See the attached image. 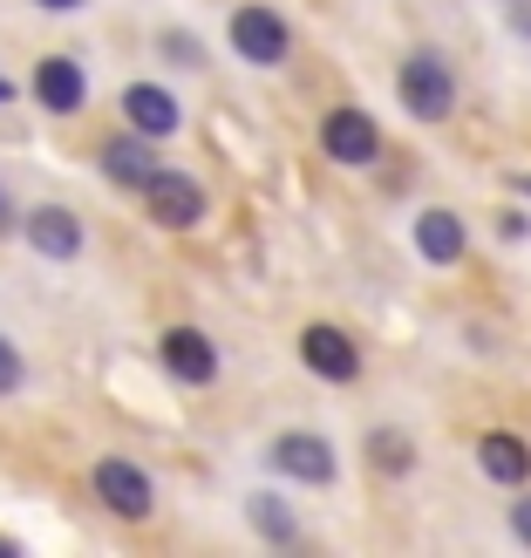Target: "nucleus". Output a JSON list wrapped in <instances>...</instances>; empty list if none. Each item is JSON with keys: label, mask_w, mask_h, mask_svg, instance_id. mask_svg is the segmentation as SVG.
Listing matches in <instances>:
<instances>
[{"label": "nucleus", "mask_w": 531, "mask_h": 558, "mask_svg": "<svg viewBox=\"0 0 531 558\" xmlns=\"http://www.w3.org/2000/svg\"><path fill=\"white\" fill-rule=\"evenodd\" d=\"M396 96H402V109H409L415 123H443V117H450V102H457V75H450L443 54L415 48L409 62H402V75H396Z\"/></svg>", "instance_id": "nucleus-1"}, {"label": "nucleus", "mask_w": 531, "mask_h": 558, "mask_svg": "<svg viewBox=\"0 0 531 558\" xmlns=\"http://www.w3.org/2000/svg\"><path fill=\"white\" fill-rule=\"evenodd\" d=\"M232 48L253 69H279L293 54V27H287L279 8H266V0H239V8H232Z\"/></svg>", "instance_id": "nucleus-2"}, {"label": "nucleus", "mask_w": 531, "mask_h": 558, "mask_svg": "<svg viewBox=\"0 0 531 558\" xmlns=\"http://www.w3.org/2000/svg\"><path fill=\"white\" fill-rule=\"evenodd\" d=\"M96 497H102V511H117L123 524H144L157 511V484H150V470H136L130 457H102L96 463Z\"/></svg>", "instance_id": "nucleus-3"}, {"label": "nucleus", "mask_w": 531, "mask_h": 558, "mask_svg": "<svg viewBox=\"0 0 531 558\" xmlns=\"http://www.w3.org/2000/svg\"><path fill=\"white\" fill-rule=\"evenodd\" d=\"M144 205H150V218L164 232H191L205 218V184L191 178V171H150V184H144Z\"/></svg>", "instance_id": "nucleus-4"}, {"label": "nucleus", "mask_w": 531, "mask_h": 558, "mask_svg": "<svg viewBox=\"0 0 531 558\" xmlns=\"http://www.w3.org/2000/svg\"><path fill=\"white\" fill-rule=\"evenodd\" d=\"M321 150L334 163H348V171H361V163L382 157V130H375L369 109H327L321 117Z\"/></svg>", "instance_id": "nucleus-5"}, {"label": "nucleus", "mask_w": 531, "mask_h": 558, "mask_svg": "<svg viewBox=\"0 0 531 558\" xmlns=\"http://www.w3.org/2000/svg\"><path fill=\"white\" fill-rule=\"evenodd\" d=\"M266 463L279 470V477H293V484H334V470H341V463H334V450H327V436H314V429H287V436H279L273 442V450H266Z\"/></svg>", "instance_id": "nucleus-6"}, {"label": "nucleus", "mask_w": 531, "mask_h": 558, "mask_svg": "<svg viewBox=\"0 0 531 558\" xmlns=\"http://www.w3.org/2000/svg\"><path fill=\"white\" fill-rule=\"evenodd\" d=\"M27 245H35V253L41 259H82V239H89V232H82V218L69 211V205H35V211H21V226H14Z\"/></svg>", "instance_id": "nucleus-7"}, {"label": "nucleus", "mask_w": 531, "mask_h": 558, "mask_svg": "<svg viewBox=\"0 0 531 558\" xmlns=\"http://www.w3.org/2000/svg\"><path fill=\"white\" fill-rule=\"evenodd\" d=\"M123 123L136 136H150V144H164V136L184 130V109H178V96L164 89V82H130L123 89Z\"/></svg>", "instance_id": "nucleus-8"}, {"label": "nucleus", "mask_w": 531, "mask_h": 558, "mask_svg": "<svg viewBox=\"0 0 531 558\" xmlns=\"http://www.w3.org/2000/svg\"><path fill=\"white\" fill-rule=\"evenodd\" d=\"M35 102L48 117H75V109L89 102V75H82L75 54H41L35 62Z\"/></svg>", "instance_id": "nucleus-9"}, {"label": "nucleus", "mask_w": 531, "mask_h": 558, "mask_svg": "<svg viewBox=\"0 0 531 558\" xmlns=\"http://www.w3.org/2000/svg\"><path fill=\"white\" fill-rule=\"evenodd\" d=\"M300 361H306L321 381H354V375H361V348L348 341L341 327H327V320L300 327Z\"/></svg>", "instance_id": "nucleus-10"}, {"label": "nucleus", "mask_w": 531, "mask_h": 558, "mask_svg": "<svg viewBox=\"0 0 531 558\" xmlns=\"http://www.w3.org/2000/svg\"><path fill=\"white\" fill-rule=\"evenodd\" d=\"M157 354H164V368H171L184 388H205L218 375V348H212V333H198V327H164Z\"/></svg>", "instance_id": "nucleus-11"}, {"label": "nucleus", "mask_w": 531, "mask_h": 558, "mask_svg": "<svg viewBox=\"0 0 531 558\" xmlns=\"http://www.w3.org/2000/svg\"><path fill=\"white\" fill-rule=\"evenodd\" d=\"M150 171H157V150H150V136L123 130V136H109V144H102V178H109V184H123V191H144V184H150Z\"/></svg>", "instance_id": "nucleus-12"}, {"label": "nucleus", "mask_w": 531, "mask_h": 558, "mask_svg": "<svg viewBox=\"0 0 531 558\" xmlns=\"http://www.w3.org/2000/svg\"><path fill=\"white\" fill-rule=\"evenodd\" d=\"M478 463H484V477H491V484H511V490H524V484H531V442H524V436H511V429L478 436Z\"/></svg>", "instance_id": "nucleus-13"}, {"label": "nucleus", "mask_w": 531, "mask_h": 558, "mask_svg": "<svg viewBox=\"0 0 531 558\" xmlns=\"http://www.w3.org/2000/svg\"><path fill=\"white\" fill-rule=\"evenodd\" d=\"M463 245H470V232H463V218L457 211H423L415 218V253H423L430 266H457L463 259Z\"/></svg>", "instance_id": "nucleus-14"}, {"label": "nucleus", "mask_w": 531, "mask_h": 558, "mask_svg": "<svg viewBox=\"0 0 531 558\" xmlns=\"http://www.w3.org/2000/svg\"><path fill=\"white\" fill-rule=\"evenodd\" d=\"M369 463L382 470V477H402V470H415V442L402 429H375L369 436Z\"/></svg>", "instance_id": "nucleus-15"}, {"label": "nucleus", "mask_w": 531, "mask_h": 558, "mask_svg": "<svg viewBox=\"0 0 531 558\" xmlns=\"http://www.w3.org/2000/svg\"><path fill=\"white\" fill-rule=\"evenodd\" d=\"M245 511H253V524H260V532H266L273 545H293V538H300V524H293V511L279 505L273 490H260V497H245Z\"/></svg>", "instance_id": "nucleus-16"}, {"label": "nucleus", "mask_w": 531, "mask_h": 558, "mask_svg": "<svg viewBox=\"0 0 531 558\" xmlns=\"http://www.w3.org/2000/svg\"><path fill=\"white\" fill-rule=\"evenodd\" d=\"M157 48H164V54H171V62H178V69H205V41H198V35H178V27H171V35H164Z\"/></svg>", "instance_id": "nucleus-17"}, {"label": "nucleus", "mask_w": 531, "mask_h": 558, "mask_svg": "<svg viewBox=\"0 0 531 558\" xmlns=\"http://www.w3.org/2000/svg\"><path fill=\"white\" fill-rule=\"evenodd\" d=\"M21 381H27V361H21V348L0 333V396H21Z\"/></svg>", "instance_id": "nucleus-18"}, {"label": "nucleus", "mask_w": 531, "mask_h": 558, "mask_svg": "<svg viewBox=\"0 0 531 558\" xmlns=\"http://www.w3.org/2000/svg\"><path fill=\"white\" fill-rule=\"evenodd\" d=\"M511 538H518V545H531V490L511 505Z\"/></svg>", "instance_id": "nucleus-19"}, {"label": "nucleus", "mask_w": 531, "mask_h": 558, "mask_svg": "<svg viewBox=\"0 0 531 558\" xmlns=\"http://www.w3.org/2000/svg\"><path fill=\"white\" fill-rule=\"evenodd\" d=\"M14 226H21V211H14V205H8V191H0V239H8V232H14Z\"/></svg>", "instance_id": "nucleus-20"}, {"label": "nucleus", "mask_w": 531, "mask_h": 558, "mask_svg": "<svg viewBox=\"0 0 531 558\" xmlns=\"http://www.w3.org/2000/svg\"><path fill=\"white\" fill-rule=\"evenodd\" d=\"M35 8H48V14H75L82 0H35Z\"/></svg>", "instance_id": "nucleus-21"}, {"label": "nucleus", "mask_w": 531, "mask_h": 558, "mask_svg": "<svg viewBox=\"0 0 531 558\" xmlns=\"http://www.w3.org/2000/svg\"><path fill=\"white\" fill-rule=\"evenodd\" d=\"M14 102V82H0V109H8Z\"/></svg>", "instance_id": "nucleus-22"}, {"label": "nucleus", "mask_w": 531, "mask_h": 558, "mask_svg": "<svg viewBox=\"0 0 531 558\" xmlns=\"http://www.w3.org/2000/svg\"><path fill=\"white\" fill-rule=\"evenodd\" d=\"M511 8H518V0H511Z\"/></svg>", "instance_id": "nucleus-23"}]
</instances>
